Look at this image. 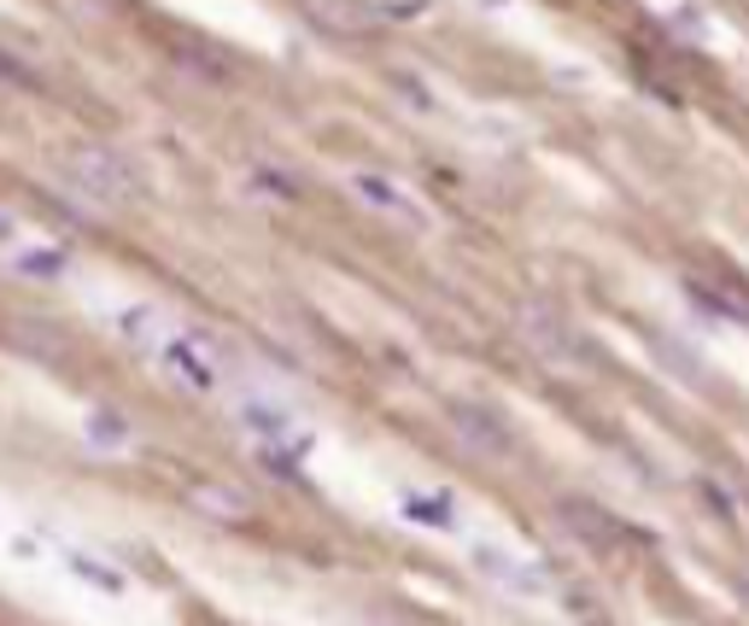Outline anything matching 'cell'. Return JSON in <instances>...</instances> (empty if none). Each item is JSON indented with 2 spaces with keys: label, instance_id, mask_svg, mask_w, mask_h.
<instances>
[{
  "label": "cell",
  "instance_id": "cell-1",
  "mask_svg": "<svg viewBox=\"0 0 749 626\" xmlns=\"http://www.w3.org/2000/svg\"><path fill=\"white\" fill-rule=\"evenodd\" d=\"M65 182L76 187L82 205H94V212H117V205L141 199V176L117 147H76L65 158Z\"/></svg>",
  "mask_w": 749,
  "mask_h": 626
},
{
  "label": "cell",
  "instance_id": "cell-2",
  "mask_svg": "<svg viewBox=\"0 0 749 626\" xmlns=\"http://www.w3.org/2000/svg\"><path fill=\"white\" fill-rule=\"evenodd\" d=\"M515 333H522V346H527V351H538L545 363H579V340H574V328L562 322L545 299H527L522 310H515Z\"/></svg>",
  "mask_w": 749,
  "mask_h": 626
},
{
  "label": "cell",
  "instance_id": "cell-3",
  "mask_svg": "<svg viewBox=\"0 0 749 626\" xmlns=\"http://www.w3.org/2000/svg\"><path fill=\"white\" fill-rule=\"evenodd\" d=\"M474 568H481V579H492V586L510 592V597H551V574L538 568V562L504 551V545H474Z\"/></svg>",
  "mask_w": 749,
  "mask_h": 626
},
{
  "label": "cell",
  "instance_id": "cell-4",
  "mask_svg": "<svg viewBox=\"0 0 749 626\" xmlns=\"http://www.w3.org/2000/svg\"><path fill=\"white\" fill-rule=\"evenodd\" d=\"M158 369L171 374L182 392H199V399L223 387V374H217V363H212V346L194 340V333H171V340H164V351H158Z\"/></svg>",
  "mask_w": 749,
  "mask_h": 626
},
{
  "label": "cell",
  "instance_id": "cell-5",
  "mask_svg": "<svg viewBox=\"0 0 749 626\" xmlns=\"http://www.w3.org/2000/svg\"><path fill=\"white\" fill-rule=\"evenodd\" d=\"M346 187H351V199H363L369 212H381V217H392V223H404L410 235H428V212L415 205L410 194L392 176H374V171H351L346 176Z\"/></svg>",
  "mask_w": 749,
  "mask_h": 626
},
{
  "label": "cell",
  "instance_id": "cell-6",
  "mask_svg": "<svg viewBox=\"0 0 749 626\" xmlns=\"http://www.w3.org/2000/svg\"><path fill=\"white\" fill-rule=\"evenodd\" d=\"M240 422H246V433L258 440V451H281V456H305V451H310V433H305L287 410L264 404V399H246V404H240Z\"/></svg>",
  "mask_w": 749,
  "mask_h": 626
},
{
  "label": "cell",
  "instance_id": "cell-7",
  "mask_svg": "<svg viewBox=\"0 0 749 626\" xmlns=\"http://www.w3.org/2000/svg\"><path fill=\"white\" fill-rule=\"evenodd\" d=\"M305 18L328 35H374L381 30V7L374 0H305Z\"/></svg>",
  "mask_w": 749,
  "mask_h": 626
},
{
  "label": "cell",
  "instance_id": "cell-8",
  "mask_svg": "<svg viewBox=\"0 0 749 626\" xmlns=\"http://www.w3.org/2000/svg\"><path fill=\"white\" fill-rule=\"evenodd\" d=\"M556 515H562V527H568L579 545H592V551H609V545H620V527H615V515L609 510H597L592 497H562L556 504Z\"/></svg>",
  "mask_w": 749,
  "mask_h": 626
},
{
  "label": "cell",
  "instance_id": "cell-9",
  "mask_svg": "<svg viewBox=\"0 0 749 626\" xmlns=\"http://www.w3.org/2000/svg\"><path fill=\"white\" fill-rule=\"evenodd\" d=\"M112 328L123 333V346H135V351H164V340H171V322H164V310L153 305H117L112 310Z\"/></svg>",
  "mask_w": 749,
  "mask_h": 626
},
{
  "label": "cell",
  "instance_id": "cell-10",
  "mask_svg": "<svg viewBox=\"0 0 749 626\" xmlns=\"http://www.w3.org/2000/svg\"><path fill=\"white\" fill-rule=\"evenodd\" d=\"M451 422H456V440L474 445V451H492V456L510 451L504 415H492V410H481V404H451Z\"/></svg>",
  "mask_w": 749,
  "mask_h": 626
},
{
  "label": "cell",
  "instance_id": "cell-11",
  "mask_svg": "<svg viewBox=\"0 0 749 626\" xmlns=\"http://www.w3.org/2000/svg\"><path fill=\"white\" fill-rule=\"evenodd\" d=\"M59 562H65L82 586H94V592H106V597H123V592H130V579H123L112 562H100L94 551H82V545H59Z\"/></svg>",
  "mask_w": 749,
  "mask_h": 626
},
{
  "label": "cell",
  "instance_id": "cell-12",
  "mask_svg": "<svg viewBox=\"0 0 749 626\" xmlns=\"http://www.w3.org/2000/svg\"><path fill=\"white\" fill-rule=\"evenodd\" d=\"M7 264L18 269V276H30V281H59V276L71 269V264H65V253H53V246H30V240L18 246V253H12Z\"/></svg>",
  "mask_w": 749,
  "mask_h": 626
},
{
  "label": "cell",
  "instance_id": "cell-13",
  "mask_svg": "<svg viewBox=\"0 0 749 626\" xmlns=\"http://www.w3.org/2000/svg\"><path fill=\"white\" fill-rule=\"evenodd\" d=\"M650 346H656V358L668 363L674 374H685V381H691V387H702V374H709V363H702L691 346H674L668 333H650Z\"/></svg>",
  "mask_w": 749,
  "mask_h": 626
},
{
  "label": "cell",
  "instance_id": "cell-14",
  "mask_svg": "<svg viewBox=\"0 0 749 626\" xmlns=\"http://www.w3.org/2000/svg\"><path fill=\"white\" fill-rule=\"evenodd\" d=\"M89 445L94 451H123L130 445V422H123L117 410H94L89 415Z\"/></svg>",
  "mask_w": 749,
  "mask_h": 626
},
{
  "label": "cell",
  "instance_id": "cell-15",
  "mask_svg": "<svg viewBox=\"0 0 749 626\" xmlns=\"http://www.w3.org/2000/svg\"><path fill=\"white\" fill-rule=\"evenodd\" d=\"M404 510L422 521V527H456V510L451 497H422V492H404Z\"/></svg>",
  "mask_w": 749,
  "mask_h": 626
},
{
  "label": "cell",
  "instance_id": "cell-16",
  "mask_svg": "<svg viewBox=\"0 0 749 626\" xmlns=\"http://www.w3.org/2000/svg\"><path fill=\"white\" fill-rule=\"evenodd\" d=\"M194 504H199V510H212V515H228V521H240V515H246V497H240V492H228V486H194Z\"/></svg>",
  "mask_w": 749,
  "mask_h": 626
},
{
  "label": "cell",
  "instance_id": "cell-17",
  "mask_svg": "<svg viewBox=\"0 0 749 626\" xmlns=\"http://www.w3.org/2000/svg\"><path fill=\"white\" fill-rule=\"evenodd\" d=\"M12 340H18V351H35V358H59V340H53L48 322H18Z\"/></svg>",
  "mask_w": 749,
  "mask_h": 626
},
{
  "label": "cell",
  "instance_id": "cell-18",
  "mask_svg": "<svg viewBox=\"0 0 749 626\" xmlns=\"http://www.w3.org/2000/svg\"><path fill=\"white\" fill-rule=\"evenodd\" d=\"M697 299L709 305V310H720V317H732V322H749V299H738V294H715V287H697Z\"/></svg>",
  "mask_w": 749,
  "mask_h": 626
},
{
  "label": "cell",
  "instance_id": "cell-19",
  "mask_svg": "<svg viewBox=\"0 0 749 626\" xmlns=\"http://www.w3.org/2000/svg\"><path fill=\"white\" fill-rule=\"evenodd\" d=\"M18 246H24V228H18V223H12L7 212H0V258H12Z\"/></svg>",
  "mask_w": 749,
  "mask_h": 626
},
{
  "label": "cell",
  "instance_id": "cell-20",
  "mask_svg": "<svg viewBox=\"0 0 749 626\" xmlns=\"http://www.w3.org/2000/svg\"><path fill=\"white\" fill-rule=\"evenodd\" d=\"M702 497L715 504V515H726V521H732V510H738V504H732V492H720L715 480H702Z\"/></svg>",
  "mask_w": 749,
  "mask_h": 626
},
{
  "label": "cell",
  "instance_id": "cell-21",
  "mask_svg": "<svg viewBox=\"0 0 749 626\" xmlns=\"http://www.w3.org/2000/svg\"><path fill=\"white\" fill-rule=\"evenodd\" d=\"M486 7H510V0H486Z\"/></svg>",
  "mask_w": 749,
  "mask_h": 626
}]
</instances>
